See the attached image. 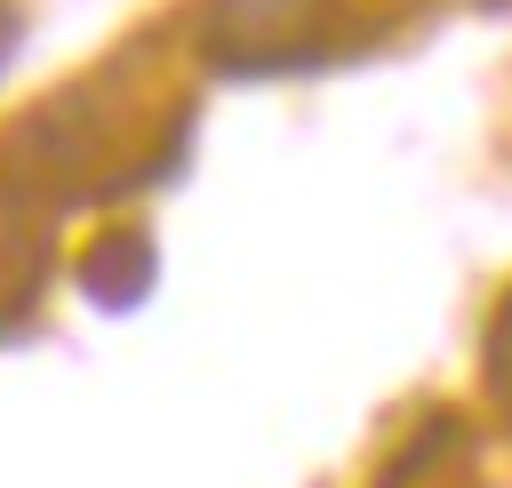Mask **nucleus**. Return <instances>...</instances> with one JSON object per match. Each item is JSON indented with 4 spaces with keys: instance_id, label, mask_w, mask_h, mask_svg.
Masks as SVG:
<instances>
[{
    "instance_id": "obj_2",
    "label": "nucleus",
    "mask_w": 512,
    "mask_h": 488,
    "mask_svg": "<svg viewBox=\"0 0 512 488\" xmlns=\"http://www.w3.org/2000/svg\"><path fill=\"white\" fill-rule=\"evenodd\" d=\"M320 0H208L200 8V32L216 48V64H240V56H264L280 32H296Z\"/></svg>"
},
{
    "instance_id": "obj_3",
    "label": "nucleus",
    "mask_w": 512,
    "mask_h": 488,
    "mask_svg": "<svg viewBox=\"0 0 512 488\" xmlns=\"http://www.w3.org/2000/svg\"><path fill=\"white\" fill-rule=\"evenodd\" d=\"M0 40H8V8H0Z\"/></svg>"
},
{
    "instance_id": "obj_1",
    "label": "nucleus",
    "mask_w": 512,
    "mask_h": 488,
    "mask_svg": "<svg viewBox=\"0 0 512 488\" xmlns=\"http://www.w3.org/2000/svg\"><path fill=\"white\" fill-rule=\"evenodd\" d=\"M152 280H160V248H152V232H136V224H128V232H104V240L80 256V296L104 304V312L144 304Z\"/></svg>"
}]
</instances>
